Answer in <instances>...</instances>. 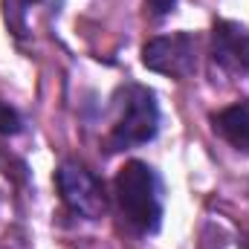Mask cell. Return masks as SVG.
Instances as JSON below:
<instances>
[{"instance_id":"1","label":"cell","mask_w":249,"mask_h":249,"mask_svg":"<svg viewBox=\"0 0 249 249\" xmlns=\"http://www.w3.org/2000/svg\"><path fill=\"white\" fill-rule=\"evenodd\" d=\"M116 197L122 206L124 220L139 232V235H154L162 226V183L157 171L142 162L130 160L124 162L116 174Z\"/></svg>"},{"instance_id":"3","label":"cell","mask_w":249,"mask_h":249,"mask_svg":"<svg viewBox=\"0 0 249 249\" xmlns=\"http://www.w3.org/2000/svg\"><path fill=\"white\" fill-rule=\"evenodd\" d=\"M55 186H58V194L70 212H75L87 220H99L105 214V206H107L105 191L87 168H81L75 162H64L55 171Z\"/></svg>"},{"instance_id":"2","label":"cell","mask_w":249,"mask_h":249,"mask_svg":"<svg viewBox=\"0 0 249 249\" xmlns=\"http://www.w3.org/2000/svg\"><path fill=\"white\" fill-rule=\"evenodd\" d=\"M160 130V105L148 87L127 84L119 93V116L110 130L113 151L148 145Z\"/></svg>"},{"instance_id":"7","label":"cell","mask_w":249,"mask_h":249,"mask_svg":"<svg viewBox=\"0 0 249 249\" xmlns=\"http://www.w3.org/2000/svg\"><path fill=\"white\" fill-rule=\"evenodd\" d=\"M18 130H20V116H18V110L9 107V105H0V133H3V136H15Z\"/></svg>"},{"instance_id":"8","label":"cell","mask_w":249,"mask_h":249,"mask_svg":"<svg viewBox=\"0 0 249 249\" xmlns=\"http://www.w3.org/2000/svg\"><path fill=\"white\" fill-rule=\"evenodd\" d=\"M148 6H151L154 15H168V12H174L177 0H148Z\"/></svg>"},{"instance_id":"6","label":"cell","mask_w":249,"mask_h":249,"mask_svg":"<svg viewBox=\"0 0 249 249\" xmlns=\"http://www.w3.org/2000/svg\"><path fill=\"white\" fill-rule=\"evenodd\" d=\"M214 130L241 154H249V102L232 105L214 116Z\"/></svg>"},{"instance_id":"4","label":"cell","mask_w":249,"mask_h":249,"mask_svg":"<svg viewBox=\"0 0 249 249\" xmlns=\"http://www.w3.org/2000/svg\"><path fill=\"white\" fill-rule=\"evenodd\" d=\"M142 64L160 75L171 78H188L197 70V53H194V38L188 32H174L154 38L142 47Z\"/></svg>"},{"instance_id":"5","label":"cell","mask_w":249,"mask_h":249,"mask_svg":"<svg viewBox=\"0 0 249 249\" xmlns=\"http://www.w3.org/2000/svg\"><path fill=\"white\" fill-rule=\"evenodd\" d=\"M212 58L229 75H249V29L235 20H217L212 29Z\"/></svg>"}]
</instances>
